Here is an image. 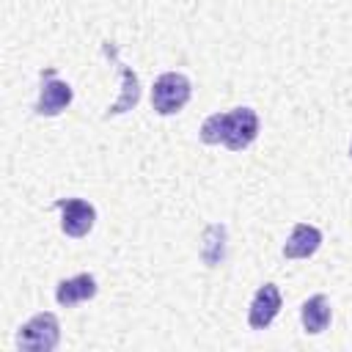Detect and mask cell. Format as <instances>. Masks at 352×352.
Instances as JSON below:
<instances>
[{
  "label": "cell",
  "mask_w": 352,
  "mask_h": 352,
  "mask_svg": "<svg viewBox=\"0 0 352 352\" xmlns=\"http://www.w3.org/2000/svg\"><path fill=\"white\" fill-rule=\"evenodd\" d=\"M258 135V116L250 107H234L228 113H214L201 124V140L214 146L226 143L231 151L248 148Z\"/></svg>",
  "instance_id": "6da1fadb"
},
{
  "label": "cell",
  "mask_w": 352,
  "mask_h": 352,
  "mask_svg": "<svg viewBox=\"0 0 352 352\" xmlns=\"http://www.w3.org/2000/svg\"><path fill=\"white\" fill-rule=\"evenodd\" d=\"M190 94H192V85L184 74L179 72H165L154 80V88H151V107L160 113V116H173L179 113L187 102H190Z\"/></svg>",
  "instance_id": "7a4b0ae2"
},
{
  "label": "cell",
  "mask_w": 352,
  "mask_h": 352,
  "mask_svg": "<svg viewBox=\"0 0 352 352\" xmlns=\"http://www.w3.org/2000/svg\"><path fill=\"white\" fill-rule=\"evenodd\" d=\"M58 341H60V324H58V316L50 311L36 314L16 333V346L30 352H50L58 346Z\"/></svg>",
  "instance_id": "3957f363"
},
{
  "label": "cell",
  "mask_w": 352,
  "mask_h": 352,
  "mask_svg": "<svg viewBox=\"0 0 352 352\" xmlns=\"http://www.w3.org/2000/svg\"><path fill=\"white\" fill-rule=\"evenodd\" d=\"M55 209H60V228L63 234L80 239L85 236L91 228H94V220H96V209L82 201V198H58L55 201Z\"/></svg>",
  "instance_id": "277c9868"
},
{
  "label": "cell",
  "mask_w": 352,
  "mask_h": 352,
  "mask_svg": "<svg viewBox=\"0 0 352 352\" xmlns=\"http://www.w3.org/2000/svg\"><path fill=\"white\" fill-rule=\"evenodd\" d=\"M44 82H41V91H38V99H36V113L38 116H58L63 113L69 104H72V85L58 80L55 72L50 69L47 74H41Z\"/></svg>",
  "instance_id": "5b68a950"
},
{
  "label": "cell",
  "mask_w": 352,
  "mask_h": 352,
  "mask_svg": "<svg viewBox=\"0 0 352 352\" xmlns=\"http://www.w3.org/2000/svg\"><path fill=\"white\" fill-rule=\"evenodd\" d=\"M280 289L275 286V283H264L256 294H253V300H250V311H248V322H250V327L253 330H264L275 316H278V311H280Z\"/></svg>",
  "instance_id": "8992f818"
},
{
  "label": "cell",
  "mask_w": 352,
  "mask_h": 352,
  "mask_svg": "<svg viewBox=\"0 0 352 352\" xmlns=\"http://www.w3.org/2000/svg\"><path fill=\"white\" fill-rule=\"evenodd\" d=\"M319 245H322V231L316 226L297 223L292 228V236L283 245V256L286 258H308V256H314L319 250Z\"/></svg>",
  "instance_id": "52a82bcc"
},
{
  "label": "cell",
  "mask_w": 352,
  "mask_h": 352,
  "mask_svg": "<svg viewBox=\"0 0 352 352\" xmlns=\"http://www.w3.org/2000/svg\"><path fill=\"white\" fill-rule=\"evenodd\" d=\"M94 294H96V278L88 275V272H80V275H74V278H66V280H60L58 289H55V300H58L63 308H72V305H77V302H82V300H91Z\"/></svg>",
  "instance_id": "ba28073f"
},
{
  "label": "cell",
  "mask_w": 352,
  "mask_h": 352,
  "mask_svg": "<svg viewBox=\"0 0 352 352\" xmlns=\"http://www.w3.org/2000/svg\"><path fill=\"white\" fill-rule=\"evenodd\" d=\"M300 322L305 327V333L311 336H319L327 324H330V302L324 294H314L302 302V311H300Z\"/></svg>",
  "instance_id": "9c48e42d"
},
{
  "label": "cell",
  "mask_w": 352,
  "mask_h": 352,
  "mask_svg": "<svg viewBox=\"0 0 352 352\" xmlns=\"http://www.w3.org/2000/svg\"><path fill=\"white\" fill-rule=\"evenodd\" d=\"M121 80H124V91H121V99L107 110V116H116V113H124V110H129V107H135L138 104V96H140V88H138V77H135V72L129 69V66H121Z\"/></svg>",
  "instance_id": "30bf717a"
},
{
  "label": "cell",
  "mask_w": 352,
  "mask_h": 352,
  "mask_svg": "<svg viewBox=\"0 0 352 352\" xmlns=\"http://www.w3.org/2000/svg\"><path fill=\"white\" fill-rule=\"evenodd\" d=\"M349 154H352V148H349Z\"/></svg>",
  "instance_id": "8fae6325"
}]
</instances>
